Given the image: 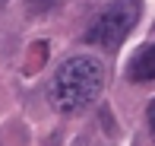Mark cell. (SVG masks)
Returning a JSON list of instances; mask_svg holds the SVG:
<instances>
[{
    "label": "cell",
    "mask_w": 155,
    "mask_h": 146,
    "mask_svg": "<svg viewBox=\"0 0 155 146\" xmlns=\"http://www.w3.org/2000/svg\"><path fill=\"white\" fill-rule=\"evenodd\" d=\"M101 89H104V67L95 57L76 54V57H67L57 67L51 89H48V99L57 111L73 114V111L89 108L101 95Z\"/></svg>",
    "instance_id": "cell-1"
},
{
    "label": "cell",
    "mask_w": 155,
    "mask_h": 146,
    "mask_svg": "<svg viewBox=\"0 0 155 146\" xmlns=\"http://www.w3.org/2000/svg\"><path fill=\"white\" fill-rule=\"evenodd\" d=\"M139 16H143V0H111L95 16V22L86 29L82 38L101 51H117L127 41V35L136 29Z\"/></svg>",
    "instance_id": "cell-2"
},
{
    "label": "cell",
    "mask_w": 155,
    "mask_h": 146,
    "mask_svg": "<svg viewBox=\"0 0 155 146\" xmlns=\"http://www.w3.org/2000/svg\"><path fill=\"white\" fill-rule=\"evenodd\" d=\"M127 76H130L133 83H152L155 80V45L143 48V51L133 57L130 70H127Z\"/></svg>",
    "instance_id": "cell-3"
},
{
    "label": "cell",
    "mask_w": 155,
    "mask_h": 146,
    "mask_svg": "<svg viewBox=\"0 0 155 146\" xmlns=\"http://www.w3.org/2000/svg\"><path fill=\"white\" fill-rule=\"evenodd\" d=\"M149 127H152V137H155V99L149 102Z\"/></svg>",
    "instance_id": "cell-4"
},
{
    "label": "cell",
    "mask_w": 155,
    "mask_h": 146,
    "mask_svg": "<svg viewBox=\"0 0 155 146\" xmlns=\"http://www.w3.org/2000/svg\"><path fill=\"white\" fill-rule=\"evenodd\" d=\"M0 3H6V0H0Z\"/></svg>",
    "instance_id": "cell-5"
}]
</instances>
